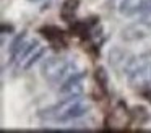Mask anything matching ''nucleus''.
I'll return each instance as SVG.
<instances>
[{"mask_svg": "<svg viewBox=\"0 0 151 133\" xmlns=\"http://www.w3.org/2000/svg\"><path fill=\"white\" fill-rule=\"evenodd\" d=\"M89 112V104L86 99L80 96H65L63 101H59L57 104L47 107L41 112V119L47 122H72L80 117L86 115Z\"/></svg>", "mask_w": 151, "mask_h": 133, "instance_id": "1", "label": "nucleus"}, {"mask_svg": "<svg viewBox=\"0 0 151 133\" xmlns=\"http://www.w3.org/2000/svg\"><path fill=\"white\" fill-rule=\"evenodd\" d=\"M83 84H85V73L78 70L59 88V91L63 96H80L83 93V89H85Z\"/></svg>", "mask_w": 151, "mask_h": 133, "instance_id": "4", "label": "nucleus"}, {"mask_svg": "<svg viewBox=\"0 0 151 133\" xmlns=\"http://www.w3.org/2000/svg\"><path fill=\"white\" fill-rule=\"evenodd\" d=\"M124 71L128 84L135 89L151 86V52L132 57L125 63Z\"/></svg>", "mask_w": 151, "mask_h": 133, "instance_id": "3", "label": "nucleus"}, {"mask_svg": "<svg viewBox=\"0 0 151 133\" xmlns=\"http://www.w3.org/2000/svg\"><path fill=\"white\" fill-rule=\"evenodd\" d=\"M146 3H148V0H119L117 10H119V13H122L125 16L140 15Z\"/></svg>", "mask_w": 151, "mask_h": 133, "instance_id": "6", "label": "nucleus"}, {"mask_svg": "<svg viewBox=\"0 0 151 133\" xmlns=\"http://www.w3.org/2000/svg\"><path fill=\"white\" fill-rule=\"evenodd\" d=\"M78 71L76 63L67 57H49L41 65V73L44 80L52 86H62L72 75Z\"/></svg>", "mask_w": 151, "mask_h": 133, "instance_id": "2", "label": "nucleus"}, {"mask_svg": "<svg viewBox=\"0 0 151 133\" xmlns=\"http://www.w3.org/2000/svg\"><path fill=\"white\" fill-rule=\"evenodd\" d=\"M150 32H151V26L140 19V21L122 29V39H125V41H140V39L148 37Z\"/></svg>", "mask_w": 151, "mask_h": 133, "instance_id": "5", "label": "nucleus"}, {"mask_svg": "<svg viewBox=\"0 0 151 133\" xmlns=\"http://www.w3.org/2000/svg\"><path fill=\"white\" fill-rule=\"evenodd\" d=\"M34 2H39V0H34Z\"/></svg>", "mask_w": 151, "mask_h": 133, "instance_id": "9", "label": "nucleus"}, {"mask_svg": "<svg viewBox=\"0 0 151 133\" xmlns=\"http://www.w3.org/2000/svg\"><path fill=\"white\" fill-rule=\"evenodd\" d=\"M76 6H78V0H65V2H63L60 15H62V18L65 19V21L72 23L73 16H75V12H76Z\"/></svg>", "mask_w": 151, "mask_h": 133, "instance_id": "7", "label": "nucleus"}, {"mask_svg": "<svg viewBox=\"0 0 151 133\" xmlns=\"http://www.w3.org/2000/svg\"><path fill=\"white\" fill-rule=\"evenodd\" d=\"M140 19H141V21H145V23H148V24L151 26V0H148V3L145 5V8L141 10Z\"/></svg>", "mask_w": 151, "mask_h": 133, "instance_id": "8", "label": "nucleus"}]
</instances>
